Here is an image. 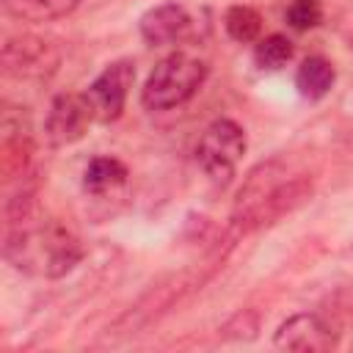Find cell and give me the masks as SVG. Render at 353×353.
<instances>
[{
  "mask_svg": "<svg viewBox=\"0 0 353 353\" xmlns=\"http://www.w3.org/2000/svg\"><path fill=\"white\" fill-rule=\"evenodd\" d=\"M309 193H312L309 179H287V171L276 160H268L245 176L234 201L232 221L243 232L273 223L284 212L303 204Z\"/></svg>",
  "mask_w": 353,
  "mask_h": 353,
  "instance_id": "cell-1",
  "label": "cell"
},
{
  "mask_svg": "<svg viewBox=\"0 0 353 353\" xmlns=\"http://www.w3.org/2000/svg\"><path fill=\"white\" fill-rule=\"evenodd\" d=\"M6 256L25 270L44 276H63L83 256L80 243L58 223H44L36 229H19L6 243Z\"/></svg>",
  "mask_w": 353,
  "mask_h": 353,
  "instance_id": "cell-2",
  "label": "cell"
},
{
  "mask_svg": "<svg viewBox=\"0 0 353 353\" xmlns=\"http://www.w3.org/2000/svg\"><path fill=\"white\" fill-rule=\"evenodd\" d=\"M207 80V63L188 52L165 55L146 77L141 102L146 110H171L188 102Z\"/></svg>",
  "mask_w": 353,
  "mask_h": 353,
  "instance_id": "cell-3",
  "label": "cell"
},
{
  "mask_svg": "<svg viewBox=\"0 0 353 353\" xmlns=\"http://www.w3.org/2000/svg\"><path fill=\"white\" fill-rule=\"evenodd\" d=\"M243 154H245V132L232 119H215L201 132L196 146V160L201 171L218 185H226L234 176V168Z\"/></svg>",
  "mask_w": 353,
  "mask_h": 353,
  "instance_id": "cell-4",
  "label": "cell"
},
{
  "mask_svg": "<svg viewBox=\"0 0 353 353\" xmlns=\"http://www.w3.org/2000/svg\"><path fill=\"white\" fill-rule=\"evenodd\" d=\"M58 66V50L36 36L8 39L3 47V69L19 80H47Z\"/></svg>",
  "mask_w": 353,
  "mask_h": 353,
  "instance_id": "cell-5",
  "label": "cell"
},
{
  "mask_svg": "<svg viewBox=\"0 0 353 353\" xmlns=\"http://www.w3.org/2000/svg\"><path fill=\"white\" fill-rule=\"evenodd\" d=\"M132 80H135L132 61H113L110 66H105V72L85 91L97 121H116L121 116L130 88H132Z\"/></svg>",
  "mask_w": 353,
  "mask_h": 353,
  "instance_id": "cell-6",
  "label": "cell"
},
{
  "mask_svg": "<svg viewBox=\"0 0 353 353\" xmlns=\"http://www.w3.org/2000/svg\"><path fill=\"white\" fill-rule=\"evenodd\" d=\"M97 121L85 94H61L52 99L44 121V135L52 146H69L80 141L88 124Z\"/></svg>",
  "mask_w": 353,
  "mask_h": 353,
  "instance_id": "cell-7",
  "label": "cell"
},
{
  "mask_svg": "<svg viewBox=\"0 0 353 353\" xmlns=\"http://www.w3.org/2000/svg\"><path fill=\"white\" fill-rule=\"evenodd\" d=\"M273 345L279 350H298V353H325L336 347V331L314 314V312H301L287 317L273 336Z\"/></svg>",
  "mask_w": 353,
  "mask_h": 353,
  "instance_id": "cell-8",
  "label": "cell"
},
{
  "mask_svg": "<svg viewBox=\"0 0 353 353\" xmlns=\"http://www.w3.org/2000/svg\"><path fill=\"white\" fill-rule=\"evenodd\" d=\"M190 28H193L190 14L176 3H163L157 8H149L141 17V36L152 47H165V44L182 41L190 36Z\"/></svg>",
  "mask_w": 353,
  "mask_h": 353,
  "instance_id": "cell-9",
  "label": "cell"
},
{
  "mask_svg": "<svg viewBox=\"0 0 353 353\" xmlns=\"http://www.w3.org/2000/svg\"><path fill=\"white\" fill-rule=\"evenodd\" d=\"M127 165L116 157H94L83 174V188L91 196H108L127 185Z\"/></svg>",
  "mask_w": 353,
  "mask_h": 353,
  "instance_id": "cell-10",
  "label": "cell"
},
{
  "mask_svg": "<svg viewBox=\"0 0 353 353\" xmlns=\"http://www.w3.org/2000/svg\"><path fill=\"white\" fill-rule=\"evenodd\" d=\"M334 80H336V72H334L331 61H325L320 55H309L298 66V74H295V85H298L301 97H306V99H323L331 91Z\"/></svg>",
  "mask_w": 353,
  "mask_h": 353,
  "instance_id": "cell-11",
  "label": "cell"
},
{
  "mask_svg": "<svg viewBox=\"0 0 353 353\" xmlns=\"http://www.w3.org/2000/svg\"><path fill=\"white\" fill-rule=\"evenodd\" d=\"M80 0H3L6 14L22 22H50L74 11Z\"/></svg>",
  "mask_w": 353,
  "mask_h": 353,
  "instance_id": "cell-12",
  "label": "cell"
},
{
  "mask_svg": "<svg viewBox=\"0 0 353 353\" xmlns=\"http://www.w3.org/2000/svg\"><path fill=\"white\" fill-rule=\"evenodd\" d=\"M290 58H292V41L287 36H281V33H270L262 41H256V47H254L256 66L259 69H268V72L281 69Z\"/></svg>",
  "mask_w": 353,
  "mask_h": 353,
  "instance_id": "cell-13",
  "label": "cell"
},
{
  "mask_svg": "<svg viewBox=\"0 0 353 353\" xmlns=\"http://www.w3.org/2000/svg\"><path fill=\"white\" fill-rule=\"evenodd\" d=\"M223 25H226V33L234 39V41H254L262 30V17L251 8V6H232L223 17Z\"/></svg>",
  "mask_w": 353,
  "mask_h": 353,
  "instance_id": "cell-14",
  "label": "cell"
},
{
  "mask_svg": "<svg viewBox=\"0 0 353 353\" xmlns=\"http://www.w3.org/2000/svg\"><path fill=\"white\" fill-rule=\"evenodd\" d=\"M320 19H323V6L317 0H292V6L287 8V22L295 30H309L320 25Z\"/></svg>",
  "mask_w": 353,
  "mask_h": 353,
  "instance_id": "cell-15",
  "label": "cell"
}]
</instances>
